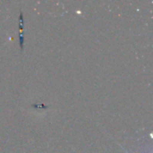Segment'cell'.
I'll use <instances>...</instances> for the list:
<instances>
[{"label":"cell","instance_id":"cell-1","mask_svg":"<svg viewBox=\"0 0 153 153\" xmlns=\"http://www.w3.org/2000/svg\"><path fill=\"white\" fill-rule=\"evenodd\" d=\"M33 108H43V109H46L48 108L47 106H44V105H32Z\"/></svg>","mask_w":153,"mask_h":153},{"label":"cell","instance_id":"cell-2","mask_svg":"<svg viewBox=\"0 0 153 153\" xmlns=\"http://www.w3.org/2000/svg\"><path fill=\"white\" fill-rule=\"evenodd\" d=\"M125 152H126V153H129V152H127V151H126V150H125Z\"/></svg>","mask_w":153,"mask_h":153}]
</instances>
